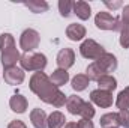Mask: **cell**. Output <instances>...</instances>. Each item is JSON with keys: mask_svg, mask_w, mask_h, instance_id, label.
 <instances>
[{"mask_svg": "<svg viewBox=\"0 0 129 128\" xmlns=\"http://www.w3.org/2000/svg\"><path fill=\"white\" fill-rule=\"evenodd\" d=\"M18 59H21V57H20V53L17 51V47L9 48V50H6V51L2 53V63L5 66V69L14 66V65L17 63Z\"/></svg>", "mask_w": 129, "mask_h": 128, "instance_id": "obj_11", "label": "cell"}, {"mask_svg": "<svg viewBox=\"0 0 129 128\" xmlns=\"http://www.w3.org/2000/svg\"><path fill=\"white\" fill-rule=\"evenodd\" d=\"M64 128H78V127H77L75 122H69V124H66V127Z\"/></svg>", "mask_w": 129, "mask_h": 128, "instance_id": "obj_32", "label": "cell"}, {"mask_svg": "<svg viewBox=\"0 0 129 128\" xmlns=\"http://www.w3.org/2000/svg\"><path fill=\"white\" fill-rule=\"evenodd\" d=\"M98 86H99L101 91L111 92V91H114V89L117 88V81H116L114 77H111V75L107 74V75H104V77H101V78L98 80Z\"/></svg>", "mask_w": 129, "mask_h": 128, "instance_id": "obj_15", "label": "cell"}, {"mask_svg": "<svg viewBox=\"0 0 129 128\" xmlns=\"http://www.w3.org/2000/svg\"><path fill=\"white\" fill-rule=\"evenodd\" d=\"M72 9L81 20H87L90 17V6L86 2H75V3H72Z\"/></svg>", "mask_w": 129, "mask_h": 128, "instance_id": "obj_16", "label": "cell"}, {"mask_svg": "<svg viewBox=\"0 0 129 128\" xmlns=\"http://www.w3.org/2000/svg\"><path fill=\"white\" fill-rule=\"evenodd\" d=\"M39 41H41L39 33L36 32V30H33V29H27V30H24L23 35H21L20 45H21V48L26 53H32L35 48H38Z\"/></svg>", "mask_w": 129, "mask_h": 128, "instance_id": "obj_5", "label": "cell"}, {"mask_svg": "<svg viewBox=\"0 0 129 128\" xmlns=\"http://www.w3.org/2000/svg\"><path fill=\"white\" fill-rule=\"evenodd\" d=\"M9 105H11V109H12L14 112H17V113H24L26 109H27V99L21 95H14L11 98V101H9Z\"/></svg>", "mask_w": 129, "mask_h": 128, "instance_id": "obj_14", "label": "cell"}, {"mask_svg": "<svg viewBox=\"0 0 129 128\" xmlns=\"http://www.w3.org/2000/svg\"><path fill=\"white\" fill-rule=\"evenodd\" d=\"M26 6L30 8L33 12H42V11L48 9V5L45 2H29V3H26Z\"/></svg>", "mask_w": 129, "mask_h": 128, "instance_id": "obj_24", "label": "cell"}, {"mask_svg": "<svg viewBox=\"0 0 129 128\" xmlns=\"http://www.w3.org/2000/svg\"><path fill=\"white\" fill-rule=\"evenodd\" d=\"M66 35L69 36V39L72 41H80L86 36V29L84 26L81 24H71L68 29H66Z\"/></svg>", "mask_w": 129, "mask_h": 128, "instance_id": "obj_13", "label": "cell"}, {"mask_svg": "<svg viewBox=\"0 0 129 128\" xmlns=\"http://www.w3.org/2000/svg\"><path fill=\"white\" fill-rule=\"evenodd\" d=\"M104 75H107L104 71H102V68L96 63V62H93L92 65H89L87 66V77H89V80H99L101 77H104Z\"/></svg>", "mask_w": 129, "mask_h": 128, "instance_id": "obj_20", "label": "cell"}, {"mask_svg": "<svg viewBox=\"0 0 129 128\" xmlns=\"http://www.w3.org/2000/svg\"><path fill=\"white\" fill-rule=\"evenodd\" d=\"M95 23H96V26L99 29H104V30H119L122 27L120 20L111 17L108 12H99L96 15Z\"/></svg>", "mask_w": 129, "mask_h": 128, "instance_id": "obj_6", "label": "cell"}, {"mask_svg": "<svg viewBox=\"0 0 129 128\" xmlns=\"http://www.w3.org/2000/svg\"><path fill=\"white\" fill-rule=\"evenodd\" d=\"M24 80V72L17 68V66H11L5 69V81L8 84H20Z\"/></svg>", "mask_w": 129, "mask_h": 128, "instance_id": "obj_8", "label": "cell"}, {"mask_svg": "<svg viewBox=\"0 0 129 128\" xmlns=\"http://www.w3.org/2000/svg\"><path fill=\"white\" fill-rule=\"evenodd\" d=\"M30 89L42 101H45L48 104H53L54 107H62L66 102L64 95L57 89V86H54L51 83V80L42 71L33 74V77L30 78Z\"/></svg>", "mask_w": 129, "mask_h": 128, "instance_id": "obj_1", "label": "cell"}, {"mask_svg": "<svg viewBox=\"0 0 129 128\" xmlns=\"http://www.w3.org/2000/svg\"><path fill=\"white\" fill-rule=\"evenodd\" d=\"M123 24L129 26V6H125V11H123Z\"/></svg>", "mask_w": 129, "mask_h": 128, "instance_id": "obj_30", "label": "cell"}, {"mask_svg": "<svg viewBox=\"0 0 129 128\" xmlns=\"http://www.w3.org/2000/svg\"><path fill=\"white\" fill-rule=\"evenodd\" d=\"M120 30H122V36H120V44H122V47L128 48V47H129V26H128V24H122Z\"/></svg>", "mask_w": 129, "mask_h": 128, "instance_id": "obj_25", "label": "cell"}, {"mask_svg": "<svg viewBox=\"0 0 129 128\" xmlns=\"http://www.w3.org/2000/svg\"><path fill=\"white\" fill-rule=\"evenodd\" d=\"M96 63L102 68V71L107 74V72H113L116 68H117V60L113 54L110 53H105L104 56H101L99 59L96 60Z\"/></svg>", "mask_w": 129, "mask_h": 128, "instance_id": "obj_10", "label": "cell"}, {"mask_svg": "<svg viewBox=\"0 0 129 128\" xmlns=\"http://www.w3.org/2000/svg\"><path fill=\"white\" fill-rule=\"evenodd\" d=\"M66 107L69 110V113L72 115H78L83 119H92L95 116V109L92 104L84 102L80 96L77 95H71L66 99Z\"/></svg>", "mask_w": 129, "mask_h": 128, "instance_id": "obj_2", "label": "cell"}, {"mask_svg": "<svg viewBox=\"0 0 129 128\" xmlns=\"http://www.w3.org/2000/svg\"><path fill=\"white\" fill-rule=\"evenodd\" d=\"M101 125L104 128H117L119 122V113H107L101 118Z\"/></svg>", "mask_w": 129, "mask_h": 128, "instance_id": "obj_18", "label": "cell"}, {"mask_svg": "<svg viewBox=\"0 0 129 128\" xmlns=\"http://www.w3.org/2000/svg\"><path fill=\"white\" fill-rule=\"evenodd\" d=\"M105 5H107V6H110V8H119L122 3H120V2H117V3H105Z\"/></svg>", "mask_w": 129, "mask_h": 128, "instance_id": "obj_31", "label": "cell"}, {"mask_svg": "<svg viewBox=\"0 0 129 128\" xmlns=\"http://www.w3.org/2000/svg\"><path fill=\"white\" fill-rule=\"evenodd\" d=\"M90 99L101 105V107H110L113 104V95L111 92H107V91H101V89H96L90 94Z\"/></svg>", "mask_w": 129, "mask_h": 128, "instance_id": "obj_7", "label": "cell"}, {"mask_svg": "<svg viewBox=\"0 0 129 128\" xmlns=\"http://www.w3.org/2000/svg\"><path fill=\"white\" fill-rule=\"evenodd\" d=\"M14 47H15V41H14L12 35L3 33L0 36V50H2V53L6 51V50H9V48H14Z\"/></svg>", "mask_w": 129, "mask_h": 128, "instance_id": "obj_23", "label": "cell"}, {"mask_svg": "<svg viewBox=\"0 0 129 128\" xmlns=\"http://www.w3.org/2000/svg\"><path fill=\"white\" fill-rule=\"evenodd\" d=\"M50 80H51V83L54 84V86H62L68 80H69V74H68V71L66 69H56L53 74H51V77H50Z\"/></svg>", "mask_w": 129, "mask_h": 128, "instance_id": "obj_17", "label": "cell"}, {"mask_svg": "<svg viewBox=\"0 0 129 128\" xmlns=\"http://www.w3.org/2000/svg\"><path fill=\"white\" fill-rule=\"evenodd\" d=\"M59 8H60V14L63 17H69L71 8H72V2H60L59 3Z\"/></svg>", "mask_w": 129, "mask_h": 128, "instance_id": "obj_27", "label": "cell"}, {"mask_svg": "<svg viewBox=\"0 0 129 128\" xmlns=\"http://www.w3.org/2000/svg\"><path fill=\"white\" fill-rule=\"evenodd\" d=\"M119 122L125 128H129V110H120L119 112Z\"/></svg>", "mask_w": 129, "mask_h": 128, "instance_id": "obj_26", "label": "cell"}, {"mask_svg": "<svg viewBox=\"0 0 129 128\" xmlns=\"http://www.w3.org/2000/svg\"><path fill=\"white\" fill-rule=\"evenodd\" d=\"M30 121L35 128H47V115L41 109H35L30 113Z\"/></svg>", "mask_w": 129, "mask_h": 128, "instance_id": "obj_12", "label": "cell"}, {"mask_svg": "<svg viewBox=\"0 0 129 128\" xmlns=\"http://www.w3.org/2000/svg\"><path fill=\"white\" fill-rule=\"evenodd\" d=\"M87 84H89V77L87 75H83V74L75 75L74 80H72V88L75 91H78V92L80 91H84L87 88Z\"/></svg>", "mask_w": 129, "mask_h": 128, "instance_id": "obj_21", "label": "cell"}, {"mask_svg": "<svg viewBox=\"0 0 129 128\" xmlns=\"http://www.w3.org/2000/svg\"><path fill=\"white\" fill-rule=\"evenodd\" d=\"M21 66L29 71H42L47 66V57L41 53H26L21 59Z\"/></svg>", "mask_w": 129, "mask_h": 128, "instance_id": "obj_3", "label": "cell"}, {"mask_svg": "<svg viewBox=\"0 0 129 128\" xmlns=\"http://www.w3.org/2000/svg\"><path fill=\"white\" fill-rule=\"evenodd\" d=\"M8 128H27L21 121H12L9 125H8Z\"/></svg>", "mask_w": 129, "mask_h": 128, "instance_id": "obj_29", "label": "cell"}, {"mask_svg": "<svg viewBox=\"0 0 129 128\" xmlns=\"http://www.w3.org/2000/svg\"><path fill=\"white\" fill-rule=\"evenodd\" d=\"M64 115L60 112H54L50 115V118L47 119V127L48 128H60L64 125Z\"/></svg>", "mask_w": 129, "mask_h": 128, "instance_id": "obj_19", "label": "cell"}, {"mask_svg": "<svg viewBox=\"0 0 129 128\" xmlns=\"http://www.w3.org/2000/svg\"><path fill=\"white\" fill-rule=\"evenodd\" d=\"M78 128H93V122L90 119H81L78 124H77Z\"/></svg>", "mask_w": 129, "mask_h": 128, "instance_id": "obj_28", "label": "cell"}, {"mask_svg": "<svg viewBox=\"0 0 129 128\" xmlns=\"http://www.w3.org/2000/svg\"><path fill=\"white\" fill-rule=\"evenodd\" d=\"M74 60H75V54L71 48H63L60 50V53L57 54V65L60 69H68L74 65Z\"/></svg>", "mask_w": 129, "mask_h": 128, "instance_id": "obj_9", "label": "cell"}, {"mask_svg": "<svg viewBox=\"0 0 129 128\" xmlns=\"http://www.w3.org/2000/svg\"><path fill=\"white\" fill-rule=\"evenodd\" d=\"M80 51H81V56L86 57V59H99L101 56L105 54V50L102 45L96 44L93 39H87L81 44L80 47Z\"/></svg>", "mask_w": 129, "mask_h": 128, "instance_id": "obj_4", "label": "cell"}, {"mask_svg": "<svg viewBox=\"0 0 129 128\" xmlns=\"http://www.w3.org/2000/svg\"><path fill=\"white\" fill-rule=\"evenodd\" d=\"M116 105L120 110H128L129 109V88H126L125 91H122L119 94L117 101H116Z\"/></svg>", "mask_w": 129, "mask_h": 128, "instance_id": "obj_22", "label": "cell"}]
</instances>
